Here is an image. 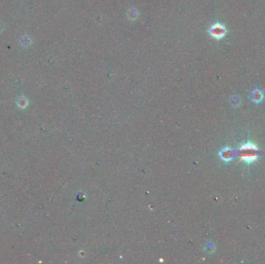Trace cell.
Masks as SVG:
<instances>
[{"label":"cell","mask_w":265,"mask_h":264,"mask_svg":"<svg viewBox=\"0 0 265 264\" xmlns=\"http://www.w3.org/2000/svg\"><path fill=\"white\" fill-rule=\"evenodd\" d=\"M209 33L215 39H221L227 33V29L221 23H216L210 27Z\"/></svg>","instance_id":"1"},{"label":"cell","mask_w":265,"mask_h":264,"mask_svg":"<svg viewBox=\"0 0 265 264\" xmlns=\"http://www.w3.org/2000/svg\"><path fill=\"white\" fill-rule=\"evenodd\" d=\"M263 97H264L263 93H262L261 91L255 90L254 92H252L251 98L252 100L254 101H255V102H259V101H261Z\"/></svg>","instance_id":"2"}]
</instances>
